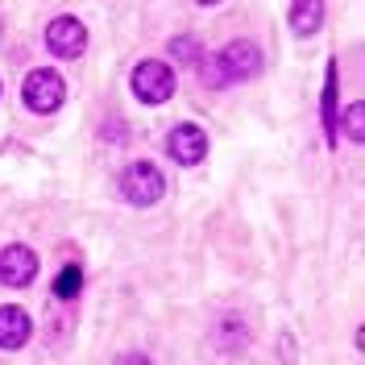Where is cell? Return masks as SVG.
I'll use <instances>...</instances> for the list:
<instances>
[{
	"instance_id": "obj_8",
	"label": "cell",
	"mask_w": 365,
	"mask_h": 365,
	"mask_svg": "<svg viewBox=\"0 0 365 365\" xmlns=\"http://www.w3.org/2000/svg\"><path fill=\"white\" fill-rule=\"evenodd\" d=\"M34 336V319L25 316V307H17V303H4L0 307V349H21L25 341Z\"/></svg>"
},
{
	"instance_id": "obj_6",
	"label": "cell",
	"mask_w": 365,
	"mask_h": 365,
	"mask_svg": "<svg viewBox=\"0 0 365 365\" xmlns=\"http://www.w3.org/2000/svg\"><path fill=\"white\" fill-rule=\"evenodd\" d=\"M34 278H38V253L29 250V245H4L0 250V282L4 287L21 291Z\"/></svg>"
},
{
	"instance_id": "obj_7",
	"label": "cell",
	"mask_w": 365,
	"mask_h": 365,
	"mask_svg": "<svg viewBox=\"0 0 365 365\" xmlns=\"http://www.w3.org/2000/svg\"><path fill=\"white\" fill-rule=\"evenodd\" d=\"M46 46L58 58H79L88 50V29H83V21H75V17H54V21L46 25Z\"/></svg>"
},
{
	"instance_id": "obj_11",
	"label": "cell",
	"mask_w": 365,
	"mask_h": 365,
	"mask_svg": "<svg viewBox=\"0 0 365 365\" xmlns=\"http://www.w3.org/2000/svg\"><path fill=\"white\" fill-rule=\"evenodd\" d=\"M79 291H83V266L71 262V266H63L58 278H54V299H75Z\"/></svg>"
},
{
	"instance_id": "obj_14",
	"label": "cell",
	"mask_w": 365,
	"mask_h": 365,
	"mask_svg": "<svg viewBox=\"0 0 365 365\" xmlns=\"http://www.w3.org/2000/svg\"><path fill=\"white\" fill-rule=\"evenodd\" d=\"M116 365H150V357H141V353H125Z\"/></svg>"
},
{
	"instance_id": "obj_15",
	"label": "cell",
	"mask_w": 365,
	"mask_h": 365,
	"mask_svg": "<svg viewBox=\"0 0 365 365\" xmlns=\"http://www.w3.org/2000/svg\"><path fill=\"white\" fill-rule=\"evenodd\" d=\"M195 4H204V9H212V4H220V0H195Z\"/></svg>"
},
{
	"instance_id": "obj_4",
	"label": "cell",
	"mask_w": 365,
	"mask_h": 365,
	"mask_svg": "<svg viewBox=\"0 0 365 365\" xmlns=\"http://www.w3.org/2000/svg\"><path fill=\"white\" fill-rule=\"evenodd\" d=\"M129 88L141 104H166L170 91H175V67H166L158 58H145L137 63L133 75H129Z\"/></svg>"
},
{
	"instance_id": "obj_1",
	"label": "cell",
	"mask_w": 365,
	"mask_h": 365,
	"mask_svg": "<svg viewBox=\"0 0 365 365\" xmlns=\"http://www.w3.org/2000/svg\"><path fill=\"white\" fill-rule=\"evenodd\" d=\"M266 67L262 63V50H257V42H250V38H237V42H228L212 63L204 67V83H212V88H225V83H245V79H253L257 71Z\"/></svg>"
},
{
	"instance_id": "obj_3",
	"label": "cell",
	"mask_w": 365,
	"mask_h": 365,
	"mask_svg": "<svg viewBox=\"0 0 365 365\" xmlns=\"http://www.w3.org/2000/svg\"><path fill=\"white\" fill-rule=\"evenodd\" d=\"M21 100H25V108L29 113H58V104L67 100V83H63V75L58 71H50V67H38V71H29L25 75V83H21Z\"/></svg>"
},
{
	"instance_id": "obj_10",
	"label": "cell",
	"mask_w": 365,
	"mask_h": 365,
	"mask_svg": "<svg viewBox=\"0 0 365 365\" xmlns=\"http://www.w3.org/2000/svg\"><path fill=\"white\" fill-rule=\"evenodd\" d=\"M324 25V0H291V29L312 38Z\"/></svg>"
},
{
	"instance_id": "obj_13",
	"label": "cell",
	"mask_w": 365,
	"mask_h": 365,
	"mask_svg": "<svg viewBox=\"0 0 365 365\" xmlns=\"http://www.w3.org/2000/svg\"><path fill=\"white\" fill-rule=\"evenodd\" d=\"M170 50H175V58H200V46H195V38H175V42H170Z\"/></svg>"
},
{
	"instance_id": "obj_12",
	"label": "cell",
	"mask_w": 365,
	"mask_h": 365,
	"mask_svg": "<svg viewBox=\"0 0 365 365\" xmlns=\"http://www.w3.org/2000/svg\"><path fill=\"white\" fill-rule=\"evenodd\" d=\"M336 125H344V137H349V141H365V104H361V100H357V104H349Z\"/></svg>"
},
{
	"instance_id": "obj_2",
	"label": "cell",
	"mask_w": 365,
	"mask_h": 365,
	"mask_svg": "<svg viewBox=\"0 0 365 365\" xmlns=\"http://www.w3.org/2000/svg\"><path fill=\"white\" fill-rule=\"evenodd\" d=\"M120 195L137 207H150L166 195V179H162V170L154 162H145V158L129 162V166L120 170Z\"/></svg>"
},
{
	"instance_id": "obj_5",
	"label": "cell",
	"mask_w": 365,
	"mask_h": 365,
	"mask_svg": "<svg viewBox=\"0 0 365 365\" xmlns=\"http://www.w3.org/2000/svg\"><path fill=\"white\" fill-rule=\"evenodd\" d=\"M166 154L179 162V166H200L207 158V133L200 125H175L170 137H166Z\"/></svg>"
},
{
	"instance_id": "obj_9",
	"label": "cell",
	"mask_w": 365,
	"mask_h": 365,
	"mask_svg": "<svg viewBox=\"0 0 365 365\" xmlns=\"http://www.w3.org/2000/svg\"><path fill=\"white\" fill-rule=\"evenodd\" d=\"M341 100H336V63H328V75H324V133H328V145H336V133H341Z\"/></svg>"
}]
</instances>
